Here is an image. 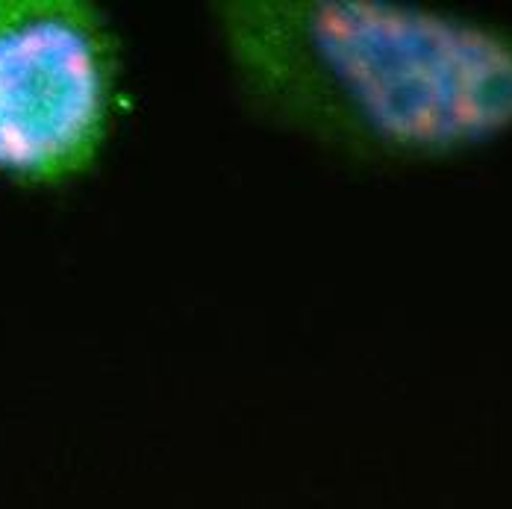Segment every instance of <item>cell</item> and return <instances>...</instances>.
I'll return each instance as SVG.
<instances>
[{"mask_svg":"<svg viewBox=\"0 0 512 509\" xmlns=\"http://www.w3.org/2000/svg\"><path fill=\"white\" fill-rule=\"evenodd\" d=\"M259 124L365 165L451 162L512 136V27L412 0H218Z\"/></svg>","mask_w":512,"mask_h":509,"instance_id":"obj_1","label":"cell"},{"mask_svg":"<svg viewBox=\"0 0 512 509\" xmlns=\"http://www.w3.org/2000/svg\"><path fill=\"white\" fill-rule=\"evenodd\" d=\"M124 45L92 0H0V180H86L118 124Z\"/></svg>","mask_w":512,"mask_h":509,"instance_id":"obj_2","label":"cell"}]
</instances>
